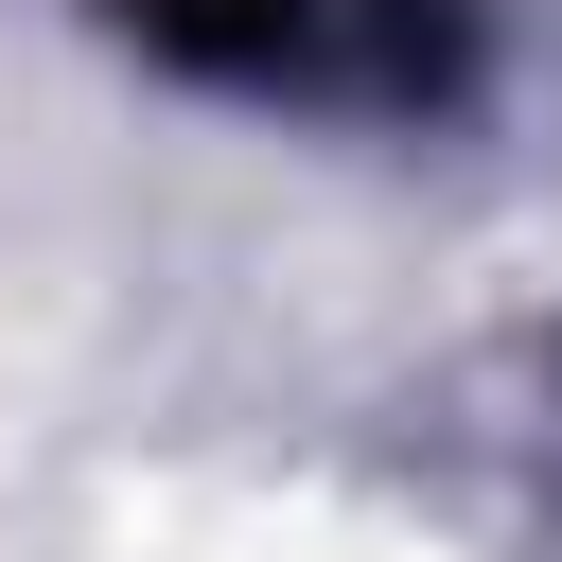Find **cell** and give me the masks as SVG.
I'll list each match as a JSON object with an SVG mask.
<instances>
[{
  "label": "cell",
  "mask_w": 562,
  "mask_h": 562,
  "mask_svg": "<svg viewBox=\"0 0 562 562\" xmlns=\"http://www.w3.org/2000/svg\"><path fill=\"white\" fill-rule=\"evenodd\" d=\"M158 70L299 123H439L474 88V0H105Z\"/></svg>",
  "instance_id": "cell-1"
}]
</instances>
